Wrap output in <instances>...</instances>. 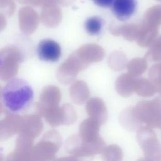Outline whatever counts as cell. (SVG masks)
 I'll use <instances>...</instances> for the list:
<instances>
[{"instance_id":"cell-1","label":"cell","mask_w":161,"mask_h":161,"mask_svg":"<svg viewBox=\"0 0 161 161\" xmlns=\"http://www.w3.org/2000/svg\"><path fill=\"white\" fill-rule=\"evenodd\" d=\"M34 92L26 80L14 77L8 80L1 91V100L4 108L9 112L19 114L26 111L31 105Z\"/></svg>"},{"instance_id":"cell-2","label":"cell","mask_w":161,"mask_h":161,"mask_svg":"<svg viewBox=\"0 0 161 161\" xmlns=\"http://www.w3.org/2000/svg\"><path fill=\"white\" fill-rule=\"evenodd\" d=\"M36 53L39 59L47 62H56L62 56V48L56 41L45 38L38 44Z\"/></svg>"},{"instance_id":"cell-3","label":"cell","mask_w":161,"mask_h":161,"mask_svg":"<svg viewBox=\"0 0 161 161\" xmlns=\"http://www.w3.org/2000/svg\"><path fill=\"white\" fill-rule=\"evenodd\" d=\"M136 0H114L111 6V11L119 21H125L130 19L137 9Z\"/></svg>"},{"instance_id":"cell-4","label":"cell","mask_w":161,"mask_h":161,"mask_svg":"<svg viewBox=\"0 0 161 161\" xmlns=\"http://www.w3.org/2000/svg\"><path fill=\"white\" fill-rule=\"evenodd\" d=\"M142 135L144 136L143 146L148 158L161 161V143L157 135L152 130H146Z\"/></svg>"},{"instance_id":"cell-5","label":"cell","mask_w":161,"mask_h":161,"mask_svg":"<svg viewBox=\"0 0 161 161\" xmlns=\"http://www.w3.org/2000/svg\"><path fill=\"white\" fill-rule=\"evenodd\" d=\"M144 119L150 127L161 129V103H156L147 108Z\"/></svg>"},{"instance_id":"cell-6","label":"cell","mask_w":161,"mask_h":161,"mask_svg":"<svg viewBox=\"0 0 161 161\" xmlns=\"http://www.w3.org/2000/svg\"><path fill=\"white\" fill-rule=\"evenodd\" d=\"M104 21L99 16H93L88 18L84 22V28L86 32L92 36L98 35L103 29Z\"/></svg>"},{"instance_id":"cell-7","label":"cell","mask_w":161,"mask_h":161,"mask_svg":"<svg viewBox=\"0 0 161 161\" xmlns=\"http://www.w3.org/2000/svg\"><path fill=\"white\" fill-rule=\"evenodd\" d=\"M94 3L101 8H111L114 0H92Z\"/></svg>"}]
</instances>
